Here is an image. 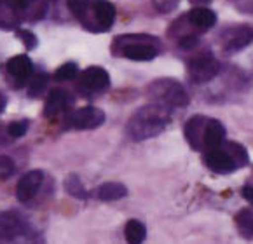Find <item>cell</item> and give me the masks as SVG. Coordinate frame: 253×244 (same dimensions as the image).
<instances>
[{"instance_id": "1", "label": "cell", "mask_w": 253, "mask_h": 244, "mask_svg": "<svg viewBox=\"0 0 253 244\" xmlns=\"http://www.w3.org/2000/svg\"><path fill=\"white\" fill-rule=\"evenodd\" d=\"M169 107L161 103H150L142 107L127 122V133L133 140L142 141L154 138L166 129L169 122Z\"/></svg>"}, {"instance_id": "2", "label": "cell", "mask_w": 253, "mask_h": 244, "mask_svg": "<svg viewBox=\"0 0 253 244\" xmlns=\"http://www.w3.org/2000/svg\"><path fill=\"white\" fill-rule=\"evenodd\" d=\"M147 94L152 98L154 103H161L164 107H185L189 103V94L185 87L173 79L154 81L147 87Z\"/></svg>"}, {"instance_id": "3", "label": "cell", "mask_w": 253, "mask_h": 244, "mask_svg": "<svg viewBox=\"0 0 253 244\" xmlns=\"http://www.w3.org/2000/svg\"><path fill=\"white\" fill-rule=\"evenodd\" d=\"M124 37L131 42L116 39V44H119V52L124 58L133 59V61H152L157 56V49L147 42L150 37H145V35H134V37L124 35Z\"/></svg>"}, {"instance_id": "4", "label": "cell", "mask_w": 253, "mask_h": 244, "mask_svg": "<svg viewBox=\"0 0 253 244\" xmlns=\"http://www.w3.org/2000/svg\"><path fill=\"white\" fill-rule=\"evenodd\" d=\"M220 72V63L211 54H199L190 59L189 75L196 84H205L216 77Z\"/></svg>"}, {"instance_id": "5", "label": "cell", "mask_w": 253, "mask_h": 244, "mask_svg": "<svg viewBox=\"0 0 253 244\" xmlns=\"http://www.w3.org/2000/svg\"><path fill=\"white\" fill-rule=\"evenodd\" d=\"M105 122V112L96 107H84L72 112L67 124L74 129H96Z\"/></svg>"}, {"instance_id": "6", "label": "cell", "mask_w": 253, "mask_h": 244, "mask_svg": "<svg viewBox=\"0 0 253 244\" xmlns=\"http://www.w3.org/2000/svg\"><path fill=\"white\" fill-rule=\"evenodd\" d=\"M108 85H110V77H108L107 70H103L101 67H89L87 70L82 72L81 79H79V89L86 94L100 93Z\"/></svg>"}, {"instance_id": "7", "label": "cell", "mask_w": 253, "mask_h": 244, "mask_svg": "<svg viewBox=\"0 0 253 244\" xmlns=\"http://www.w3.org/2000/svg\"><path fill=\"white\" fill-rule=\"evenodd\" d=\"M42 180H44V173L39 169L28 171L26 174H23L21 180L18 181V187H16V197L21 203L30 201L39 192V189H41Z\"/></svg>"}, {"instance_id": "8", "label": "cell", "mask_w": 253, "mask_h": 244, "mask_svg": "<svg viewBox=\"0 0 253 244\" xmlns=\"http://www.w3.org/2000/svg\"><path fill=\"white\" fill-rule=\"evenodd\" d=\"M208 119L203 115H194L185 124V138L194 150H203L205 147V131Z\"/></svg>"}, {"instance_id": "9", "label": "cell", "mask_w": 253, "mask_h": 244, "mask_svg": "<svg viewBox=\"0 0 253 244\" xmlns=\"http://www.w3.org/2000/svg\"><path fill=\"white\" fill-rule=\"evenodd\" d=\"M205 161H206V164H208L210 169L216 171V173H232V171L238 169L234 161L229 157V154L223 150L222 147L211 148V150L206 152Z\"/></svg>"}, {"instance_id": "10", "label": "cell", "mask_w": 253, "mask_h": 244, "mask_svg": "<svg viewBox=\"0 0 253 244\" xmlns=\"http://www.w3.org/2000/svg\"><path fill=\"white\" fill-rule=\"evenodd\" d=\"M70 107H72L70 94H68L67 91H63V89H54V91H51L47 101H45L44 114H45V117H54V115L68 110Z\"/></svg>"}, {"instance_id": "11", "label": "cell", "mask_w": 253, "mask_h": 244, "mask_svg": "<svg viewBox=\"0 0 253 244\" xmlns=\"http://www.w3.org/2000/svg\"><path fill=\"white\" fill-rule=\"evenodd\" d=\"M223 140H225V127H223V124L220 121H215V119H208L205 131V148L211 150V148L222 147Z\"/></svg>"}, {"instance_id": "12", "label": "cell", "mask_w": 253, "mask_h": 244, "mask_svg": "<svg viewBox=\"0 0 253 244\" xmlns=\"http://www.w3.org/2000/svg\"><path fill=\"white\" fill-rule=\"evenodd\" d=\"M32 70H34V65H32V59L28 56L19 54L7 61V72L14 79H18L19 82L26 81V79L30 77Z\"/></svg>"}, {"instance_id": "13", "label": "cell", "mask_w": 253, "mask_h": 244, "mask_svg": "<svg viewBox=\"0 0 253 244\" xmlns=\"http://www.w3.org/2000/svg\"><path fill=\"white\" fill-rule=\"evenodd\" d=\"M93 11L94 16H96L98 25L103 30H108L116 21V7L110 2H107V0H94Z\"/></svg>"}, {"instance_id": "14", "label": "cell", "mask_w": 253, "mask_h": 244, "mask_svg": "<svg viewBox=\"0 0 253 244\" xmlns=\"http://www.w3.org/2000/svg\"><path fill=\"white\" fill-rule=\"evenodd\" d=\"M23 232V225L19 218L11 213H2L0 215V237L2 239H12Z\"/></svg>"}, {"instance_id": "15", "label": "cell", "mask_w": 253, "mask_h": 244, "mask_svg": "<svg viewBox=\"0 0 253 244\" xmlns=\"http://www.w3.org/2000/svg\"><path fill=\"white\" fill-rule=\"evenodd\" d=\"M187 19L190 21V25H194L196 28L201 30H208L211 28L213 25L216 23V16L213 11L205 7H196L187 14Z\"/></svg>"}, {"instance_id": "16", "label": "cell", "mask_w": 253, "mask_h": 244, "mask_svg": "<svg viewBox=\"0 0 253 244\" xmlns=\"http://www.w3.org/2000/svg\"><path fill=\"white\" fill-rule=\"evenodd\" d=\"M252 42H253V28H250V26H241V28L232 32L227 44H225V49H227V51H239V49L246 47V45L252 44Z\"/></svg>"}, {"instance_id": "17", "label": "cell", "mask_w": 253, "mask_h": 244, "mask_svg": "<svg viewBox=\"0 0 253 244\" xmlns=\"http://www.w3.org/2000/svg\"><path fill=\"white\" fill-rule=\"evenodd\" d=\"M147 229L142 222L138 220H129L124 227V237H126L127 244H142L145 241Z\"/></svg>"}, {"instance_id": "18", "label": "cell", "mask_w": 253, "mask_h": 244, "mask_svg": "<svg viewBox=\"0 0 253 244\" xmlns=\"http://www.w3.org/2000/svg\"><path fill=\"white\" fill-rule=\"evenodd\" d=\"M127 196V189L123 183H116V181H108L98 189V197L101 201H117L121 197Z\"/></svg>"}, {"instance_id": "19", "label": "cell", "mask_w": 253, "mask_h": 244, "mask_svg": "<svg viewBox=\"0 0 253 244\" xmlns=\"http://www.w3.org/2000/svg\"><path fill=\"white\" fill-rule=\"evenodd\" d=\"M222 148L229 154L232 161H234L236 167H243L248 164V154H246L245 147L236 141H227V143H222Z\"/></svg>"}, {"instance_id": "20", "label": "cell", "mask_w": 253, "mask_h": 244, "mask_svg": "<svg viewBox=\"0 0 253 244\" xmlns=\"http://www.w3.org/2000/svg\"><path fill=\"white\" fill-rule=\"evenodd\" d=\"M236 225L239 234L246 239H253V213L250 209H241L236 215Z\"/></svg>"}, {"instance_id": "21", "label": "cell", "mask_w": 253, "mask_h": 244, "mask_svg": "<svg viewBox=\"0 0 253 244\" xmlns=\"http://www.w3.org/2000/svg\"><path fill=\"white\" fill-rule=\"evenodd\" d=\"M65 189H67V192L70 194V196L77 197V199H87V197H89V192L84 189L81 178H79L77 174L67 176V180H65Z\"/></svg>"}, {"instance_id": "22", "label": "cell", "mask_w": 253, "mask_h": 244, "mask_svg": "<svg viewBox=\"0 0 253 244\" xmlns=\"http://www.w3.org/2000/svg\"><path fill=\"white\" fill-rule=\"evenodd\" d=\"M77 72H79V68H77V65H75V63H65V65H61L58 70H56L54 79H56V81H60V82L72 81V79L77 77Z\"/></svg>"}, {"instance_id": "23", "label": "cell", "mask_w": 253, "mask_h": 244, "mask_svg": "<svg viewBox=\"0 0 253 244\" xmlns=\"http://www.w3.org/2000/svg\"><path fill=\"white\" fill-rule=\"evenodd\" d=\"M68 9L77 16L79 19H84L87 9H89V0H67Z\"/></svg>"}, {"instance_id": "24", "label": "cell", "mask_w": 253, "mask_h": 244, "mask_svg": "<svg viewBox=\"0 0 253 244\" xmlns=\"http://www.w3.org/2000/svg\"><path fill=\"white\" fill-rule=\"evenodd\" d=\"M45 85H47V75H44V74L35 75L34 81L28 85V94H30V96H39L45 89Z\"/></svg>"}, {"instance_id": "25", "label": "cell", "mask_w": 253, "mask_h": 244, "mask_svg": "<svg viewBox=\"0 0 253 244\" xmlns=\"http://www.w3.org/2000/svg\"><path fill=\"white\" fill-rule=\"evenodd\" d=\"M16 171L14 161L9 156H0V180H5Z\"/></svg>"}, {"instance_id": "26", "label": "cell", "mask_w": 253, "mask_h": 244, "mask_svg": "<svg viewBox=\"0 0 253 244\" xmlns=\"http://www.w3.org/2000/svg\"><path fill=\"white\" fill-rule=\"evenodd\" d=\"M9 134H11L12 138H21L26 134V131H28V121H16V122H11L7 127Z\"/></svg>"}, {"instance_id": "27", "label": "cell", "mask_w": 253, "mask_h": 244, "mask_svg": "<svg viewBox=\"0 0 253 244\" xmlns=\"http://www.w3.org/2000/svg\"><path fill=\"white\" fill-rule=\"evenodd\" d=\"M18 37L23 41V44H25L26 49H35V45H37V37H35L32 32H28V30L18 32Z\"/></svg>"}, {"instance_id": "28", "label": "cell", "mask_w": 253, "mask_h": 244, "mask_svg": "<svg viewBox=\"0 0 253 244\" xmlns=\"http://www.w3.org/2000/svg\"><path fill=\"white\" fill-rule=\"evenodd\" d=\"M198 45V37L194 35H185L183 39H180V47L182 49H192Z\"/></svg>"}, {"instance_id": "29", "label": "cell", "mask_w": 253, "mask_h": 244, "mask_svg": "<svg viewBox=\"0 0 253 244\" xmlns=\"http://www.w3.org/2000/svg\"><path fill=\"white\" fill-rule=\"evenodd\" d=\"M241 196L245 197L246 201H250V203H253V187H243Z\"/></svg>"}, {"instance_id": "30", "label": "cell", "mask_w": 253, "mask_h": 244, "mask_svg": "<svg viewBox=\"0 0 253 244\" xmlns=\"http://www.w3.org/2000/svg\"><path fill=\"white\" fill-rule=\"evenodd\" d=\"M11 2H12V5H14V7L25 9V7H28V5H30L34 0H11Z\"/></svg>"}]
</instances>
